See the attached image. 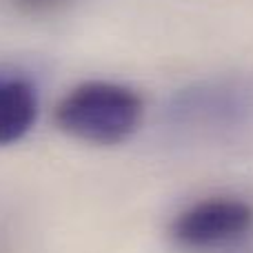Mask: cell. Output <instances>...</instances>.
<instances>
[{
    "mask_svg": "<svg viewBox=\"0 0 253 253\" xmlns=\"http://www.w3.org/2000/svg\"><path fill=\"white\" fill-rule=\"evenodd\" d=\"M144 102L135 89L111 80H84L53 107V123L65 135L93 147H116L138 131Z\"/></svg>",
    "mask_w": 253,
    "mask_h": 253,
    "instance_id": "6da1fadb",
    "label": "cell"
},
{
    "mask_svg": "<svg viewBox=\"0 0 253 253\" xmlns=\"http://www.w3.org/2000/svg\"><path fill=\"white\" fill-rule=\"evenodd\" d=\"M169 125L191 135H218L253 118V84L242 78H211L189 84L167 107Z\"/></svg>",
    "mask_w": 253,
    "mask_h": 253,
    "instance_id": "7a4b0ae2",
    "label": "cell"
},
{
    "mask_svg": "<svg viewBox=\"0 0 253 253\" xmlns=\"http://www.w3.org/2000/svg\"><path fill=\"white\" fill-rule=\"evenodd\" d=\"M253 231V205L236 196H211L175 213L169 236L182 249L213 251L245 240Z\"/></svg>",
    "mask_w": 253,
    "mask_h": 253,
    "instance_id": "3957f363",
    "label": "cell"
},
{
    "mask_svg": "<svg viewBox=\"0 0 253 253\" xmlns=\"http://www.w3.org/2000/svg\"><path fill=\"white\" fill-rule=\"evenodd\" d=\"M40 114V93L22 74H0V147L27 138Z\"/></svg>",
    "mask_w": 253,
    "mask_h": 253,
    "instance_id": "277c9868",
    "label": "cell"
},
{
    "mask_svg": "<svg viewBox=\"0 0 253 253\" xmlns=\"http://www.w3.org/2000/svg\"><path fill=\"white\" fill-rule=\"evenodd\" d=\"M7 2L22 13H49L60 9L69 0H7Z\"/></svg>",
    "mask_w": 253,
    "mask_h": 253,
    "instance_id": "5b68a950",
    "label": "cell"
}]
</instances>
